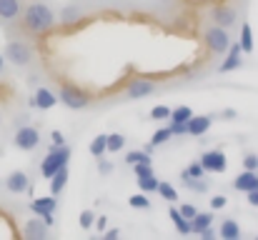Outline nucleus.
<instances>
[{"label": "nucleus", "instance_id": "41", "mask_svg": "<svg viewBox=\"0 0 258 240\" xmlns=\"http://www.w3.org/2000/svg\"><path fill=\"white\" fill-rule=\"evenodd\" d=\"M168 130H171V135H175V138H178V135H188V133H185V123H173L171 120Z\"/></svg>", "mask_w": 258, "mask_h": 240}, {"label": "nucleus", "instance_id": "26", "mask_svg": "<svg viewBox=\"0 0 258 240\" xmlns=\"http://www.w3.org/2000/svg\"><path fill=\"white\" fill-rule=\"evenodd\" d=\"M158 183H161V180L156 178V173L138 178V188H141V193H146V195H153V193L158 190Z\"/></svg>", "mask_w": 258, "mask_h": 240}, {"label": "nucleus", "instance_id": "21", "mask_svg": "<svg viewBox=\"0 0 258 240\" xmlns=\"http://www.w3.org/2000/svg\"><path fill=\"white\" fill-rule=\"evenodd\" d=\"M48 180H50V195H55V198H58V195L66 190V185H68V165H66V168H60V170H55Z\"/></svg>", "mask_w": 258, "mask_h": 240}, {"label": "nucleus", "instance_id": "5", "mask_svg": "<svg viewBox=\"0 0 258 240\" xmlns=\"http://www.w3.org/2000/svg\"><path fill=\"white\" fill-rule=\"evenodd\" d=\"M68 160H71V148L68 145H50L48 148V155L40 160V175L48 180L55 170L66 168Z\"/></svg>", "mask_w": 258, "mask_h": 240}, {"label": "nucleus", "instance_id": "25", "mask_svg": "<svg viewBox=\"0 0 258 240\" xmlns=\"http://www.w3.org/2000/svg\"><path fill=\"white\" fill-rule=\"evenodd\" d=\"M238 45H241V53H253V33H251V25H248V23L241 25Z\"/></svg>", "mask_w": 258, "mask_h": 240}, {"label": "nucleus", "instance_id": "10", "mask_svg": "<svg viewBox=\"0 0 258 240\" xmlns=\"http://www.w3.org/2000/svg\"><path fill=\"white\" fill-rule=\"evenodd\" d=\"M30 185H33V183H30V175H28L25 170H13V173H8V178H5V190L13 193V195L28 193Z\"/></svg>", "mask_w": 258, "mask_h": 240}, {"label": "nucleus", "instance_id": "46", "mask_svg": "<svg viewBox=\"0 0 258 240\" xmlns=\"http://www.w3.org/2000/svg\"><path fill=\"white\" fill-rule=\"evenodd\" d=\"M103 235H105V240H115L118 235H120V230H118V228H113V230H108V228H105V230H103Z\"/></svg>", "mask_w": 258, "mask_h": 240}, {"label": "nucleus", "instance_id": "3", "mask_svg": "<svg viewBox=\"0 0 258 240\" xmlns=\"http://www.w3.org/2000/svg\"><path fill=\"white\" fill-rule=\"evenodd\" d=\"M203 43H206V48L216 55V58H221V55H226V50L231 48V33L226 30V28H221V25H208L206 30H203Z\"/></svg>", "mask_w": 258, "mask_h": 240}, {"label": "nucleus", "instance_id": "44", "mask_svg": "<svg viewBox=\"0 0 258 240\" xmlns=\"http://www.w3.org/2000/svg\"><path fill=\"white\" fill-rule=\"evenodd\" d=\"M246 198H248V205L258 208V188L256 190H248V193H246Z\"/></svg>", "mask_w": 258, "mask_h": 240}, {"label": "nucleus", "instance_id": "23", "mask_svg": "<svg viewBox=\"0 0 258 240\" xmlns=\"http://www.w3.org/2000/svg\"><path fill=\"white\" fill-rule=\"evenodd\" d=\"M125 135L123 133H108L105 135V153H120L125 148Z\"/></svg>", "mask_w": 258, "mask_h": 240}, {"label": "nucleus", "instance_id": "12", "mask_svg": "<svg viewBox=\"0 0 258 240\" xmlns=\"http://www.w3.org/2000/svg\"><path fill=\"white\" fill-rule=\"evenodd\" d=\"M48 235H50V225H45L40 215H33L30 220H25V225H23L25 240H45Z\"/></svg>", "mask_w": 258, "mask_h": 240}, {"label": "nucleus", "instance_id": "47", "mask_svg": "<svg viewBox=\"0 0 258 240\" xmlns=\"http://www.w3.org/2000/svg\"><path fill=\"white\" fill-rule=\"evenodd\" d=\"M5 73H8V60H5V58H3V53H0V78H3Z\"/></svg>", "mask_w": 258, "mask_h": 240}, {"label": "nucleus", "instance_id": "16", "mask_svg": "<svg viewBox=\"0 0 258 240\" xmlns=\"http://www.w3.org/2000/svg\"><path fill=\"white\" fill-rule=\"evenodd\" d=\"M256 188H258V170H243L233 180V190H238V193H248V190H256Z\"/></svg>", "mask_w": 258, "mask_h": 240}, {"label": "nucleus", "instance_id": "15", "mask_svg": "<svg viewBox=\"0 0 258 240\" xmlns=\"http://www.w3.org/2000/svg\"><path fill=\"white\" fill-rule=\"evenodd\" d=\"M241 65H243L241 45H238V43H231V48L226 50V60L218 65V73H231V70H238Z\"/></svg>", "mask_w": 258, "mask_h": 240}, {"label": "nucleus", "instance_id": "11", "mask_svg": "<svg viewBox=\"0 0 258 240\" xmlns=\"http://www.w3.org/2000/svg\"><path fill=\"white\" fill-rule=\"evenodd\" d=\"M25 0H0V28H10L15 25V20L20 18Z\"/></svg>", "mask_w": 258, "mask_h": 240}, {"label": "nucleus", "instance_id": "24", "mask_svg": "<svg viewBox=\"0 0 258 240\" xmlns=\"http://www.w3.org/2000/svg\"><path fill=\"white\" fill-rule=\"evenodd\" d=\"M168 218L173 220V225H175V230H178V235H190V220H185L180 213H178V208H173L168 210Z\"/></svg>", "mask_w": 258, "mask_h": 240}, {"label": "nucleus", "instance_id": "14", "mask_svg": "<svg viewBox=\"0 0 258 240\" xmlns=\"http://www.w3.org/2000/svg\"><path fill=\"white\" fill-rule=\"evenodd\" d=\"M213 120H216V115H190L185 120V133L193 135V138H201V135H206L211 130Z\"/></svg>", "mask_w": 258, "mask_h": 240}, {"label": "nucleus", "instance_id": "37", "mask_svg": "<svg viewBox=\"0 0 258 240\" xmlns=\"http://www.w3.org/2000/svg\"><path fill=\"white\" fill-rule=\"evenodd\" d=\"M208 205H211V210H223V208L228 205V198H226V195H213V198L208 200Z\"/></svg>", "mask_w": 258, "mask_h": 240}, {"label": "nucleus", "instance_id": "27", "mask_svg": "<svg viewBox=\"0 0 258 240\" xmlns=\"http://www.w3.org/2000/svg\"><path fill=\"white\" fill-rule=\"evenodd\" d=\"M171 138H173V135H171V130H168V128H161V130H156V133H153V138H151V143L146 145V150L151 153V150H156L158 145H163V143H168Z\"/></svg>", "mask_w": 258, "mask_h": 240}, {"label": "nucleus", "instance_id": "22", "mask_svg": "<svg viewBox=\"0 0 258 240\" xmlns=\"http://www.w3.org/2000/svg\"><path fill=\"white\" fill-rule=\"evenodd\" d=\"M213 220H216V218H213V210H208V213H201V210H198V213L190 218V233H193V235H198L203 228L213 225Z\"/></svg>", "mask_w": 258, "mask_h": 240}, {"label": "nucleus", "instance_id": "8", "mask_svg": "<svg viewBox=\"0 0 258 240\" xmlns=\"http://www.w3.org/2000/svg\"><path fill=\"white\" fill-rule=\"evenodd\" d=\"M211 23L213 25H221L226 30H231L236 23H238V8L236 5H216L211 10Z\"/></svg>", "mask_w": 258, "mask_h": 240}, {"label": "nucleus", "instance_id": "13", "mask_svg": "<svg viewBox=\"0 0 258 240\" xmlns=\"http://www.w3.org/2000/svg\"><path fill=\"white\" fill-rule=\"evenodd\" d=\"M33 110H50V108H55L58 105V95L50 90V88H45V85H40L38 90H35V95L30 98V103H28Z\"/></svg>", "mask_w": 258, "mask_h": 240}, {"label": "nucleus", "instance_id": "19", "mask_svg": "<svg viewBox=\"0 0 258 240\" xmlns=\"http://www.w3.org/2000/svg\"><path fill=\"white\" fill-rule=\"evenodd\" d=\"M180 185L185 188V190H190V193H196V195H206L208 193V183L203 180V178H190V175H185V170H180Z\"/></svg>", "mask_w": 258, "mask_h": 240}, {"label": "nucleus", "instance_id": "29", "mask_svg": "<svg viewBox=\"0 0 258 240\" xmlns=\"http://www.w3.org/2000/svg\"><path fill=\"white\" fill-rule=\"evenodd\" d=\"M125 165H136V163H153V155L143 148V150H131V153H125Z\"/></svg>", "mask_w": 258, "mask_h": 240}, {"label": "nucleus", "instance_id": "4", "mask_svg": "<svg viewBox=\"0 0 258 240\" xmlns=\"http://www.w3.org/2000/svg\"><path fill=\"white\" fill-rule=\"evenodd\" d=\"M55 95H58V103H63V105L71 108V110H86L88 105L93 103L90 93H86V90L78 88V85H71V83H63Z\"/></svg>", "mask_w": 258, "mask_h": 240}, {"label": "nucleus", "instance_id": "40", "mask_svg": "<svg viewBox=\"0 0 258 240\" xmlns=\"http://www.w3.org/2000/svg\"><path fill=\"white\" fill-rule=\"evenodd\" d=\"M98 173H100V175H110V173H113V163L98 158Z\"/></svg>", "mask_w": 258, "mask_h": 240}, {"label": "nucleus", "instance_id": "38", "mask_svg": "<svg viewBox=\"0 0 258 240\" xmlns=\"http://www.w3.org/2000/svg\"><path fill=\"white\" fill-rule=\"evenodd\" d=\"M243 170H258V153H246L243 155Z\"/></svg>", "mask_w": 258, "mask_h": 240}, {"label": "nucleus", "instance_id": "2", "mask_svg": "<svg viewBox=\"0 0 258 240\" xmlns=\"http://www.w3.org/2000/svg\"><path fill=\"white\" fill-rule=\"evenodd\" d=\"M3 58L13 68H30L33 60H35V50L25 38H10L3 48Z\"/></svg>", "mask_w": 258, "mask_h": 240}, {"label": "nucleus", "instance_id": "28", "mask_svg": "<svg viewBox=\"0 0 258 240\" xmlns=\"http://www.w3.org/2000/svg\"><path fill=\"white\" fill-rule=\"evenodd\" d=\"M156 193H158V195H161V198H163L166 203H175V200H178V190L173 188L168 180H161V183H158V190H156Z\"/></svg>", "mask_w": 258, "mask_h": 240}, {"label": "nucleus", "instance_id": "7", "mask_svg": "<svg viewBox=\"0 0 258 240\" xmlns=\"http://www.w3.org/2000/svg\"><path fill=\"white\" fill-rule=\"evenodd\" d=\"M201 165H203V170L206 173H213V175H221V173H226L228 170V160H226V153L223 150H218V148H213V150H206L203 155H201Z\"/></svg>", "mask_w": 258, "mask_h": 240}, {"label": "nucleus", "instance_id": "1", "mask_svg": "<svg viewBox=\"0 0 258 240\" xmlns=\"http://www.w3.org/2000/svg\"><path fill=\"white\" fill-rule=\"evenodd\" d=\"M55 23H58L55 10L48 3H43V0H30L28 5H23L20 18L15 20V25L20 28V33L25 38H40L48 30H53Z\"/></svg>", "mask_w": 258, "mask_h": 240}, {"label": "nucleus", "instance_id": "17", "mask_svg": "<svg viewBox=\"0 0 258 240\" xmlns=\"http://www.w3.org/2000/svg\"><path fill=\"white\" fill-rule=\"evenodd\" d=\"M55 210H58L55 195H43V198H35L30 203V213L33 215H45V213H55Z\"/></svg>", "mask_w": 258, "mask_h": 240}, {"label": "nucleus", "instance_id": "45", "mask_svg": "<svg viewBox=\"0 0 258 240\" xmlns=\"http://www.w3.org/2000/svg\"><path fill=\"white\" fill-rule=\"evenodd\" d=\"M95 228H98V230L103 233V230L108 228V218H105V215H100V218H95Z\"/></svg>", "mask_w": 258, "mask_h": 240}, {"label": "nucleus", "instance_id": "48", "mask_svg": "<svg viewBox=\"0 0 258 240\" xmlns=\"http://www.w3.org/2000/svg\"><path fill=\"white\" fill-rule=\"evenodd\" d=\"M221 115H223V118H228V120H231V118H236V110H233V108H226V110H223V113H221Z\"/></svg>", "mask_w": 258, "mask_h": 240}, {"label": "nucleus", "instance_id": "30", "mask_svg": "<svg viewBox=\"0 0 258 240\" xmlns=\"http://www.w3.org/2000/svg\"><path fill=\"white\" fill-rule=\"evenodd\" d=\"M90 155L93 158H103L105 155V133H100V135H95L90 140Z\"/></svg>", "mask_w": 258, "mask_h": 240}, {"label": "nucleus", "instance_id": "18", "mask_svg": "<svg viewBox=\"0 0 258 240\" xmlns=\"http://www.w3.org/2000/svg\"><path fill=\"white\" fill-rule=\"evenodd\" d=\"M81 18H83V5H81V3H68V5H63V10H60V15H58V23L73 25V23H78Z\"/></svg>", "mask_w": 258, "mask_h": 240}, {"label": "nucleus", "instance_id": "36", "mask_svg": "<svg viewBox=\"0 0 258 240\" xmlns=\"http://www.w3.org/2000/svg\"><path fill=\"white\" fill-rule=\"evenodd\" d=\"M93 220H95V213H93V210H83L81 218H78V223H81L83 230H90V228H93Z\"/></svg>", "mask_w": 258, "mask_h": 240}, {"label": "nucleus", "instance_id": "33", "mask_svg": "<svg viewBox=\"0 0 258 240\" xmlns=\"http://www.w3.org/2000/svg\"><path fill=\"white\" fill-rule=\"evenodd\" d=\"M185 175H190V178H206V170H203L201 160H190L188 168H185Z\"/></svg>", "mask_w": 258, "mask_h": 240}, {"label": "nucleus", "instance_id": "9", "mask_svg": "<svg viewBox=\"0 0 258 240\" xmlns=\"http://www.w3.org/2000/svg\"><path fill=\"white\" fill-rule=\"evenodd\" d=\"M158 90V85L148 78H133L125 88V98L128 100H141V98H148Z\"/></svg>", "mask_w": 258, "mask_h": 240}, {"label": "nucleus", "instance_id": "6", "mask_svg": "<svg viewBox=\"0 0 258 240\" xmlns=\"http://www.w3.org/2000/svg\"><path fill=\"white\" fill-rule=\"evenodd\" d=\"M40 143H43V138H40V130H38L35 125H20V128L13 133V148H18V150H23V153L38 150Z\"/></svg>", "mask_w": 258, "mask_h": 240}, {"label": "nucleus", "instance_id": "34", "mask_svg": "<svg viewBox=\"0 0 258 240\" xmlns=\"http://www.w3.org/2000/svg\"><path fill=\"white\" fill-rule=\"evenodd\" d=\"M133 168V175L136 178H143V175H153L156 170H153V163H136V165H131Z\"/></svg>", "mask_w": 258, "mask_h": 240}, {"label": "nucleus", "instance_id": "49", "mask_svg": "<svg viewBox=\"0 0 258 240\" xmlns=\"http://www.w3.org/2000/svg\"><path fill=\"white\" fill-rule=\"evenodd\" d=\"M0 125H3V113H0Z\"/></svg>", "mask_w": 258, "mask_h": 240}, {"label": "nucleus", "instance_id": "42", "mask_svg": "<svg viewBox=\"0 0 258 240\" xmlns=\"http://www.w3.org/2000/svg\"><path fill=\"white\" fill-rule=\"evenodd\" d=\"M50 140H53L50 145H66V135H63L60 130H53V133H50Z\"/></svg>", "mask_w": 258, "mask_h": 240}, {"label": "nucleus", "instance_id": "31", "mask_svg": "<svg viewBox=\"0 0 258 240\" xmlns=\"http://www.w3.org/2000/svg\"><path fill=\"white\" fill-rule=\"evenodd\" d=\"M128 205L136 208V210H151V200H148L146 193H136V195H131V198H128Z\"/></svg>", "mask_w": 258, "mask_h": 240}, {"label": "nucleus", "instance_id": "39", "mask_svg": "<svg viewBox=\"0 0 258 240\" xmlns=\"http://www.w3.org/2000/svg\"><path fill=\"white\" fill-rule=\"evenodd\" d=\"M178 213H180L185 220H190V218L198 213V208H196V205H190V203H185V205H180V208H178Z\"/></svg>", "mask_w": 258, "mask_h": 240}, {"label": "nucleus", "instance_id": "35", "mask_svg": "<svg viewBox=\"0 0 258 240\" xmlns=\"http://www.w3.org/2000/svg\"><path fill=\"white\" fill-rule=\"evenodd\" d=\"M168 118H171V108H166V105L151 108V120H168Z\"/></svg>", "mask_w": 258, "mask_h": 240}, {"label": "nucleus", "instance_id": "32", "mask_svg": "<svg viewBox=\"0 0 258 240\" xmlns=\"http://www.w3.org/2000/svg\"><path fill=\"white\" fill-rule=\"evenodd\" d=\"M190 115H193V110H190L188 105H178V108L171 110V118H168V120H173V123H185Z\"/></svg>", "mask_w": 258, "mask_h": 240}, {"label": "nucleus", "instance_id": "20", "mask_svg": "<svg viewBox=\"0 0 258 240\" xmlns=\"http://www.w3.org/2000/svg\"><path fill=\"white\" fill-rule=\"evenodd\" d=\"M216 235L223 240H238L241 238V225L233 218H223L221 225H218V230H216Z\"/></svg>", "mask_w": 258, "mask_h": 240}, {"label": "nucleus", "instance_id": "43", "mask_svg": "<svg viewBox=\"0 0 258 240\" xmlns=\"http://www.w3.org/2000/svg\"><path fill=\"white\" fill-rule=\"evenodd\" d=\"M198 235H201L203 240H213V238H216V228H213V225H208V228H203Z\"/></svg>", "mask_w": 258, "mask_h": 240}]
</instances>
